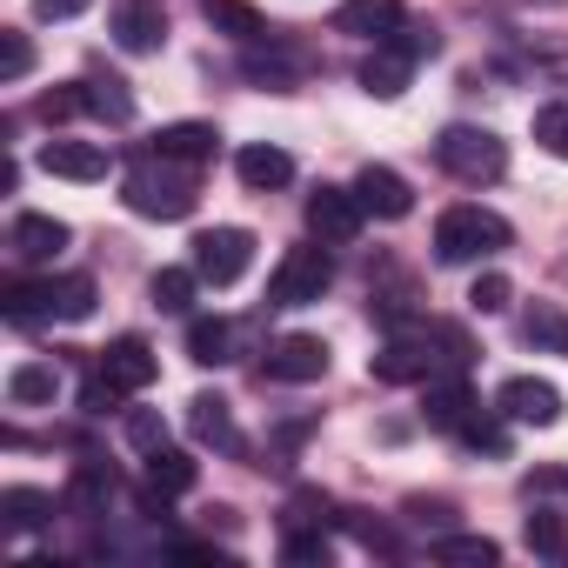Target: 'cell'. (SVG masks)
I'll return each instance as SVG.
<instances>
[{
  "instance_id": "1",
  "label": "cell",
  "mask_w": 568,
  "mask_h": 568,
  "mask_svg": "<svg viewBox=\"0 0 568 568\" xmlns=\"http://www.w3.org/2000/svg\"><path fill=\"white\" fill-rule=\"evenodd\" d=\"M121 201H128L134 214H148V221H187V214H194V168L154 148V154H141V161L128 168Z\"/></svg>"
},
{
  "instance_id": "2",
  "label": "cell",
  "mask_w": 568,
  "mask_h": 568,
  "mask_svg": "<svg viewBox=\"0 0 568 568\" xmlns=\"http://www.w3.org/2000/svg\"><path fill=\"white\" fill-rule=\"evenodd\" d=\"M8 322H88L94 315V274H61V281H8L0 295Z\"/></svg>"
},
{
  "instance_id": "3",
  "label": "cell",
  "mask_w": 568,
  "mask_h": 568,
  "mask_svg": "<svg viewBox=\"0 0 568 568\" xmlns=\"http://www.w3.org/2000/svg\"><path fill=\"white\" fill-rule=\"evenodd\" d=\"M508 241H515L508 221H501L495 207H475V201H462V207H448V214L435 221V261H442V267L488 261V254H501Z\"/></svg>"
},
{
  "instance_id": "4",
  "label": "cell",
  "mask_w": 568,
  "mask_h": 568,
  "mask_svg": "<svg viewBox=\"0 0 568 568\" xmlns=\"http://www.w3.org/2000/svg\"><path fill=\"white\" fill-rule=\"evenodd\" d=\"M435 161H442L455 181H468V187H481V181H501V174H508V148H501L488 128H468V121H455V128H442V134H435Z\"/></svg>"
},
{
  "instance_id": "5",
  "label": "cell",
  "mask_w": 568,
  "mask_h": 568,
  "mask_svg": "<svg viewBox=\"0 0 568 568\" xmlns=\"http://www.w3.org/2000/svg\"><path fill=\"white\" fill-rule=\"evenodd\" d=\"M328 281H335V261H328V241L315 247H288L274 261V274H267V308H308V302H322L328 295Z\"/></svg>"
},
{
  "instance_id": "6",
  "label": "cell",
  "mask_w": 568,
  "mask_h": 568,
  "mask_svg": "<svg viewBox=\"0 0 568 568\" xmlns=\"http://www.w3.org/2000/svg\"><path fill=\"white\" fill-rule=\"evenodd\" d=\"M254 261V234L247 227H207L194 234V274L207 281V288H234V281L247 274Z\"/></svg>"
},
{
  "instance_id": "7",
  "label": "cell",
  "mask_w": 568,
  "mask_h": 568,
  "mask_svg": "<svg viewBox=\"0 0 568 568\" xmlns=\"http://www.w3.org/2000/svg\"><path fill=\"white\" fill-rule=\"evenodd\" d=\"M261 375L281 382V388H308V382L328 375V342H322V335H281V342L267 348V368H261Z\"/></svg>"
},
{
  "instance_id": "8",
  "label": "cell",
  "mask_w": 568,
  "mask_h": 568,
  "mask_svg": "<svg viewBox=\"0 0 568 568\" xmlns=\"http://www.w3.org/2000/svg\"><path fill=\"white\" fill-rule=\"evenodd\" d=\"M108 34H114L121 54H161V41H168V8H161V0H114Z\"/></svg>"
},
{
  "instance_id": "9",
  "label": "cell",
  "mask_w": 568,
  "mask_h": 568,
  "mask_svg": "<svg viewBox=\"0 0 568 568\" xmlns=\"http://www.w3.org/2000/svg\"><path fill=\"white\" fill-rule=\"evenodd\" d=\"M362 194L355 187H315L308 194V234L315 241H328V247H348L355 234H362Z\"/></svg>"
},
{
  "instance_id": "10",
  "label": "cell",
  "mask_w": 568,
  "mask_h": 568,
  "mask_svg": "<svg viewBox=\"0 0 568 568\" xmlns=\"http://www.w3.org/2000/svg\"><path fill=\"white\" fill-rule=\"evenodd\" d=\"M495 408H501L508 422H528V428H555V422H561V388H555V382H541V375H515V382H501Z\"/></svg>"
},
{
  "instance_id": "11",
  "label": "cell",
  "mask_w": 568,
  "mask_h": 568,
  "mask_svg": "<svg viewBox=\"0 0 568 568\" xmlns=\"http://www.w3.org/2000/svg\"><path fill=\"white\" fill-rule=\"evenodd\" d=\"M94 368H101V375H108V382H114L121 395H141V388H148V382L161 375V362H154V348H148L141 335H121V342H108Z\"/></svg>"
},
{
  "instance_id": "12",
  "label": "cell",
  "mask_w": 568,
  "mask_h": 568,
  "mask_svg": "<svg viewBox=\"0 0 568 568\" xmlns=\"http://www.w3.org/2000/svg\"><path fill=\"white\" fill-rule=\"evenodd\" d=\"M355 194H362V207L382 214V221H408V214H415V187H408L395 168H382V161H368V168L355 174Z\"/></svg>"
},
{
  "instance_id": "13",
  "label": "cell",
  "mask_w": 568,
  "mask_h": 568,
  "mask_svg": "<svg viewBox=\"0 0 568 568\" xmlns=\"http://www.w3.org/2000/svg\"><path fill=\"white\" fill-rule=\"evenodd\" d=\"M428 368H435V355H428V335H395L375 362H368V375L382 382V388H408V382H428Z\"/></svg>"
},
{
  "instance_id": "14",
  "label": "cell",
  "mask_w": 568,
  "mask_h": 568,
  "mask_svg": "<svg viewBox=\"0 0 568 568\" xmlns=\"http://www.w3.org/2000/svg\"><path fill=\"white\" fill-rule=\"evenodd\" d=\"M41 168L48 174H61V181H101L108 168H114V154H108V141H48L41 148Z\"/></svg>"
},
{
  "instance_id": "15",
  "label": "cell",
  "mask_w": 568,
  "mask_h": 568,
  "mask_svg": "<svg viewBox=\"0 0 568 568\" xmlns=\"http://www.w3.org/2000/svg\"><path fill=\"white\" fill-rule=\"evenodd\" d=\"M402 0H342L335 8V34H355V41H388L402 28Z\"/></svg>"
},
{
  "instance_id": "16",
  "label": "cell",
  "mask_w": 568,
  "mask_h": 568,
  "mask_svg": "<svg viewBox=\"0 0 568 568\" xmlns=\"http://www.w3.org/2000/svg\"><path fill=\"white\" fill-rule=\"evenodd\" d=\"M408 74H415V54H408L402 41H375V54L362 61V88H368L375 101H395V94L408 88Z\"/></svg>"
},
{
  "instance_id": "17",
  "label": "cell",
  "mask_w": 568,
  "mask_h": 568,
  "mask_svg": "<svg viewBox=\"0 0 568 568\" xmlns=\"http://www.w3.org/2000/svg\"><path fill=\"white\" fill-rule=\"evenodd\" d=\"M234 174H241V187L267 194V187H288V181H295V161L281 154V148H267V141H254V148L234 154Z\"/></svg>"
},
{
  "instance_id": "18",
  "label": "cell",
  "mask_w": 568,
  "mask_h": 568,
  "mask_svg": "<svg viewBox=\"0 0 568 568\" xmlns=\"http://www.w3.org/2000/svg\"><path fill=\"white\" fill-rule=\"evenodd\" d=\"M241 74H247V81H267V88H288V81L302 74V54H295V48H281V41L267 34V41H247Z\"/></svg>"
},
{
  "instance_id": "19",
  "label": "cell",
  "mask_w": 568,
  "mask_h": 568,
  "mask_svg": "<svg viewBox=\"0 0 568 568\" xmlns=\"http://www.w3.org/2000/svg\"><path fill=\"white\" fill-rule=\"evenodd\" d=\"M14 254L21 261H54L61 247H68V221H54V214H14Z\"/></svg>"
},
{
  "instance_id": "20",
  "label": "cell",
  "mask_w": 568,
  "mask_h": 568,
  "mask_svg": "<svg viewBox=\"0 0 568 568\" xmlns=\"http://www.w3.org/2000/svg\"><path fill=\"white\" fill-rule=\"evenodd\" d=\"M201 21L214 28V34H227V41H267V21H261V8H247V0H201Z\"/></svg>"
},
{
  "instance_id": "21",
  "label": "cell",
  "mask_w": 568,
  "mask_h": 568,
  "mask_svg": "<svg viewBox=\"0 0 568 568\" xmlns=\"http://www.w3.org/2000/svg\"><path fill=\"white\" fill-rule=\"evenodd\" d=\"M468 415H475V395H468L462 382H428V395H422V422H428V428L462 435Z\"/></svg>"
},
{
  "instance_id": "22",
  "label": "cell",
  "mask_w": 568,
  "mask_h": 568,
  "mask_svg": "<svg viewBox=\"0 0 568 568\" xmlns=\"http://www.w3.org/2000/svg\"><path fill=\"white\" fill-rule=\"evenodd\" d=\"M187 428H194V442L241 455V435H234V415H227V402H221V395H194V402H187Z\"/></svg>"
},
{
  "instance_id": "23",
  "label": "cell",
  "mask_w": 568,
  "mask_h": 568,
  "mask_svg": "<svg viewBox=\"0 0 568 568\" xmlns=\"http://www.w3.org/2000/svg\"><path fill=\"white\" fill-rule=\"evenodd\" d=\"M214 141H221V134H214L207 121H174V128H161V134H154V148H161V154H174V161H187V168L214 161Z\"/></svg>"
},
{
  "instance_id": "24",
  "label": "cell",
  "mask_w": 568,
  "mask_h": 568,
  "mask_svg": "<svg viewBox=\"0 0 568 568\" xmlns=\"http://www.w3.org/2000/svg\"><path fill=\"white\" fill-rule=\"evenodd\" d=\"M187 355H194L201 368L234 362V322H221V315H194V322H187Z\"/></svg>"
},
{
  "instance_id": "25",
  "label": "cell",
  "mask_w": 568,
  "mask_h": 568,
  "mask_svg": "<svg viewBox=\"0 0 568 568\" xmlns=\"http://www.w3.org/2000/svg\"><path fill=\"white\" fill-rule=\"evenodd\" d=\"M428 555L448 561V568H495V561H501V548H495L488 535H462V528H442Z\"/></svg>"
},
{
  "instance_id": "26",
  "label": "cell",
  "mask_w": 568,
  "mask_h": 568,
  "mask_svg": "<svg viewBox=\"0 0 568 568\" xmlns=\"http://www.w3.org/2000/svg\"><path fill=\"white\" fill-rule=\"evenodd\" d=\"M521 342L541 348V355H568V315L555 302H528L521 308Z\"/></svg>"
},
{
  "instance_id": "27",
  "label": "cell",
  "mask_w": 568,
  "mask_h": 568,
  "mask_svg": "<svg viewBox=\"0 0 568 568\" xmlns=\"http://www.w3.org/2000/svg\"><path fill=\"white\" fill-rule=\"evenodd\" d=\"M521 541H528V555H541L548 568H561V561H568V515L535 508V515H528V528H521Z\"/></svg>"
},
{
  "instance_id": "28",
  "label": "cell",
  "mask_w": 568,
  "mask_h": 568,
  "mask_svg": "<svg viewBox=\"0 0 568 568\" xmlns=\"http://www.w3.org/2000/svg\"><path fill=\"white\" fill-rule=\"evenodd\" d=\"M194 288H201L194 261H187V267H161V274L148 281V302H154L161 315H187V308H194Z\"/></svg>"
},
{
  "instance_id": "29",
  "label": "cell",
  "mask_w": 568,
  "mask_h": 568,
  "mask_svg": "<svg viewBox=\"0 0 568 568\" xmlns=\"http://www.w3.org/2000/svg\"><path fill=\"white\" fill-rule=\"evenodd\" d=\"M108 495H114V475H108L101 462H81L74 481H68V495H61V508H74V515H101Z\"/></svg>"
},
{
  "instance_id": "30",
  "label": "cell",
  "mask_w": 568,
  "mask_h": 568,
  "mask_svg": "<svg viewBox=\"0 0 568 568\" xmlns=\"http://www.w3.org/2000/svg\"><path fill=\"white\" fill-rule=\"evenodd\" d=\"M0 515H8L14 535H34V528L54 521V495H41V488H8V495H0Z\"/></svg>"
},
{
  "instance_id": "31",
  "label": "cell",
  "mask_w": 568,
  "mask_h": 568,
  "mask_svg": "<svg viewBox=\"0 0 568 568\" xmlns=\"http://www.w3.org/2000/svg\"><path fill=\"white\" fill-rule=\"evenodd\" d=\"M194 481H201V468H194L181 448H154V455H148V488H161L168 501H174V495H187Z\"/></svg>"
},
{
  "instance_id": "32",
  "label": "cell",
  "mask_w": 568,
  "mask_h": 568,
  "mask_svg": "<svg viewBox=\"0 0 568 568\" xmlns=\"http://www.w3.org/2000/svg\"><path fill=\"white\" fill-rule=\"evenodd\" d=\"M81 88H88V114H101V121H114V128L134 121V94H128V81H114V74L101 81V74H94V81H81Z\"/></svg>"
},
{
  "instance_id": "33",
  "label": "cell",
  "mask_w": 568,
  "mask_h": 568,
  "mask_svg": "<svg viewBox=\"0 0 568 568\" xmlns=\"http://www.w3.org/2000/svg\"><path fill=\"white\" fill-rule=\"evenodd\" d=\"M8 395H14L21 408H34V402H54V395H61V375H54L48 362H21V368L8 375Z\"/></svg>"
},
{
  "instance_id": "34",
  "label": "cell",
  "mask_w": 568,
  "mask_h": 568,
  "mask_svg": "<svg viewBox=\"0 0 568 568\" xmlns=\"http://www.w3.org/2000/svg\"><path fill=\"white\" fill-rule=\"evenodd\" d=\"M515 302V281L508 274H475V288H468V308L475 315H501Z\"/></svg>"
},
{
  "instance_id": "35",
  "label": "cell",
  "mask_w": 568,
  "mask_h": 568,
  "mask_svg": "<svg viewBox=\"0 0 568 568\" xmlns=\"http://www.w3.org/2000/svg\"><path fill=\"white\" fill-rule=\"evenodd\" d=\"M128 448H141V455L168 448V422H161L154 408H128Z\"/></svg>"
},
{
  "instance_id": "36",
  "label": "cell",
  "mask_w": 568,
  "mask_h": 568,
  "mask_svg": "<svg viewBox=\"0 0 568 568\" xmlns=\"http://www.w3.org/2000/svg\"><path fill=\"white\" fill-rule=\"evenodd\" d=\"M28 68H34V48H28V34L8 28V34H0V81L14 88V81H28Z\"/></svg>"
},
{
  "instance_id": "37",
  "label": "cell",
  "mask_w": 568,
  "mask_h": 568,
  "mask_svg": "<svg viewBox=\"0 0 568 568\" xmlns=\"http://www.w3.org/2000/svg\"><path fill=\"white\" fill-rule=\"evenodd\" d=\"M535 141L555 161H568V108H535Z\"/></svg>"
},
{
  "instance_id": "38",
  "label": "cell",
  "mask_w": 568,
  "mask_h": 568,
  "mask_svg": "<svg viewBox=\"0 0 568 568\" xmlns=\"http://www.w3.org/2000/svg\"><path fill=\"white\" fill-rule=\"evenodd\" d=\"M74 114H88V88H81V81L41 94V121H48V128H54V121H74Z\"/></svg>"
},
{
  "instance_id": "39",
  "label": "cell",
  "mask_w": 568,
  "mask_h": 568,
  "mask_svg": "<svg viewBox=\"0 0 568 568\" xmlns=\"http://www.w3.org/2000/svg\"><path fill=\"white\" fill-rule=\"evenodd\" d=\"M462 442H468V448H481V455H501V448H508V428H501V422L468 415V422H462Z\"/></svg>"
},
{
  "instance_id": "40",
  "label": "cell",
  "mask_w": 568,
  "mask_h": 568,
  "mask_svg": "<svg viewBox=\"0 0 568 568\" xmlns=\"http://www.w3.org/2000/svg\"><path fill=\"white\" fill-rule=\"evenodd\" d=\"M281 561H322V568H328V535H322V528H315V535L295 528L288 541H281Z\"/></svg>"
},
{
  "instance_id": "41",
  "label": "cell",
  "mask_w": 568,
  "mask_h": 568,
  "mask_svg": "<svg viewBox=\"0 0 568 568\" xmlns=\"http://www.w3.org/2000/svg\"><path fill=\"white\" fill-rule=\"evenodd\" d=\"M121 402H128V395L94 368V375H88V388H81V408H88V415H108V408H121Z\"/></svg>"
},
{
  "instance_id": "42",
  "label": "cell",
  "mask_w": 568,
  "mask_h": 568,
  "mask_svg": "<svg viewBox=\"0 0 568 568\" xmlns=\"http://www.w3.org/2000/svg\"><path fill=\"white\" fill-rule=\"evenodd\" d=\"M402 515H408V521H422V528H428V521H435V528H455V501H422V495H408V501H402Z\"/></svg>"
},
{
  "instance_id": "43",
  "label": "cell",
  "mask_w": 568,
  "mask_h": 568,
  "mask_svg": "<svg viewBox=\"0 0 568 568\" xmlns=\"http://www.w3.org/2000/svg\"><path fill=\"white\" fill-rule=\"evenodd\" d=\"M342 528L362 541V548H375V555H395V535L382 528V521H362V515H342Z\"/></svg>"
},
{
  "instance_id": "44",
  "label": "cell",
  "mask_w": 568,
  "mask_h": 568,
  "mask_svg": "<svg viewBox=\"0 0 568 568\" xmlns=\"http://www.w3.org/2000/svg\"><path fill=\"white\" fill-rule=\"evenodd\" d=\"M94 0H34V14L41 21H74V14H88Z\"/></svg>"
},
{
  "instance_id": "45",
  "label": "cell",
  "mask_w": 568,
  "mask_h": 568,
  "mask_svg": "<svg viewBox=\"0 0 568 568\" xmlns=\"http://www.w3.org/2000/svg\"><path fill=\"white\" fill-rule=\"evenodd\" d=\"M501 8H535V0H501Z\"/></svg>"
}]
</instances>
